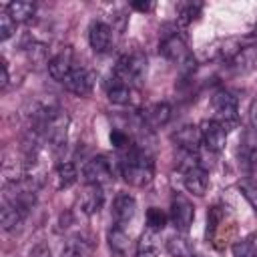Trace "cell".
Masks as SVG:
<instances>
[{"label": "cell", "instance_id": "e0dca14e", "mask_svg": "<svg viewBox=\"0 0 257 257\" xmlns=\"http://www.w3.org/2000/svg\"><path fill=\"white\" fill-rule=\"evenodd\" d=\"M141 120H143L145 126L151 128V131L161 128V126H165V124L171 120V106H169L167 102L151 104V106L141 114Z\"/></svg>", "mask_w": 257, "mask_h": 257}, {"label": "cell", "instance_id": "ffe728a7", "mask_svg": "<svg viewBox=\"0 0 257 257\" xmlns=\"http://www.w3.org/2000/svg\"><path fill=\"white\" fill-rule=\"evenodd\" d=\"M183 183H185V189L197 197H203L207 193V187H209V177H207V171H203L201 167H193L189 171L183 173Z\"/></svg>", "mask_w": 257, "mask_h": 257}, {"label": "cell", "instance_id": "f35d334b", "mask_svg": "<svg viewBox=\"0 0 257 257\" xmlns=\"http://www.w3.org/2000/svg\"><path fill=\"white\" fill-rule=\"evenodd\" d=\"M253 34H257V22H255V26H253Z\"/></svg>", "mask_w": 257, "mask_h": 257}, {"label": "cell", "instance_id": "d590c367", "mask_svg": "<svg viewBox=\"0 0 257 257\" xmlns=\"http://www.w3.org/2000/svg\"><path fill=\"white\" fill-rule=\"evenodd\" d=\"M8 80H10V76H8V64H6L4 58H0V88L2 90L8 86Z\"/></svg>", "mask_w": 257, "mask_h": 257}, {"label": "cell", "instance_id": "44dd1931", "mask_svg": "<svg viewBox=\"0 0 257 257\" xmlns=\"http://www.w3.org/2000/svg\"><path fill=\"white\" fill-rule=\"evenodd\" d=\"M161 249V241H159V231L147 229L139 243H137V257H157Z\"/></svg>", "mask_w": 257, "mask_h": 257}, {"label": "cell", "instance_id": "603a6c76", "mask_svg": "<svg viewBox=\"0 0 257 257\" xmlns=\"http://www.w3.org/2000/svg\"><path fill=\"white\" fill-rule=\"evenodd\" d=\"M128 235H126V231H124V227H118V225H112L110 229H108V245H110V249L114 251V253H118V255H124L126 253V249H128Z\"/></svg>", "mask_w": 257, "mask_h": 257}, {"label": "cell", "instance_id": "74e56055", "mask_svg": "<svg viewBox=\"0 0 257 257\" xmlns=\"http://www.w3.org/2000/svg\"><path fill=\"white\" fill-rule=\"evenodd\" d=\"M131 6H133L135 10H139V12H149V10L153 8V4H151V2H133Z\"/></svg>", "mask_w": 257, "mask_h": 257}, {"label": "cell", "instance_id": "5bb4252c", "mask_svg": "<svg viewBox=\"0 0 257 257\" xmlns=\"http://www.w3.org/2000/svg\"><path fill=\"white\" fill-rule=\"evenodd\" d=\"M173 141L179 145L181 151L185 153H197L203 145V137H201V128L195 124H185L181 128H177V133H173Z\"/></svg>", "mask_w": 257, "mask_h": 257}, {"label": "cell", "instance_id": "d6a6232c", "mask_svg": "<svg viewBox=\"0 0 257 257\" xmlns=\"http://www.w3.org/2000/svg\"><path fill=\"white\" fill-rule=\"evenodd\" d=\"M14 32H16V22L12 20V16L4 8L0 12V40H8Z\"/></svg>", "mask_w": 257, "mask_h": 257}, {"label": "cell", "instance_id": "2e32d148", "mask_svg": "<svg viewBox=\"0 0 257 257\" xmlns=\"http://www.w3.org/2000/svg\"><path fill=\"white\" fill-rule=\"evenodd\" d=\"M104 203V193H102V185H86L84 191L80 193L78 197V205H80V211L84 215H94L100 211Z\"/></svg>", "mask_w": 257, "mask_h": 257}, {"label": "cell", "instance_id": "cb8c5ba5", "mask_svg": "<svg viewBox=\"0 0 257 257\" xmlns=\"http://www.w3.org/2000/svg\"><path fill=\"white\" fill-rule=\"evenodd\" d=\"M167 251L171 257H193V245L183 235H173L167 241Z\"/></svg>", "mask_w": 257, "mask_h": 257}, {"label": "cell", "instance_id": "1f68e13d", "mask_svg": "<svg viewBox=\"0 0 257 257\" xmlns=\"http://www.w3.org/2000/svg\"><path fill=\"white\" fill-rule=\"evenodd\" d=\"M167 225V215L157 209V207H151L147 211V229H153V231H163V227Z\"/></svg>", "mask_w": 257, "mask_h": 257}, {"label": "cell", "instance_id": "6da1fadb", "mask_svg": "<svg viewBox=\"0 0 257 257\" xmlns=\"http://www.w3.org/2000/svg\"><path fill=\"white\" fill-rule=\"evenodd\" d=\"M122 177L128 185L133 187H147L153 181L155 175V165H153V157L145 151V149H131L128 155L124 157L122 165H120Z\"/></svg>", "mask_w": 257, "mask_h": 257}, {"label": "cell", "instance_id": "d4e9b609", "mask_svg": "<svg viewBox=\"0 0 257 257\" xmlns=\"http://www.w3.org/2000/svg\"><path fill=\"white\" fill-rule=\"evenodd\" d=\"M56 179H58V187L60 189H66V187L74 185L76 179H78L74 163H60L58 169H56Z\"/></svg>", "mask_w": 257, "mask_h": 257}, {"label": "cell", "instance_id": "5b68a950", "mask_svg": "<svg viewBox=\"0 0 257 257\" xmlns=\"http://www.w3.org/2000/svg\"><path fill=\"white\" fill-rule=\"evenodd\" d=\"M161 54L171 60L173 64H177L181 70H191L195 68V60H193V54L189 52L185 40L179 36V34H167L159 46Z\"/></svg>", "mask_w": 257, "mask_h": 257}, {"label": "cell", "instance_id": "30bf717a", "mask_svg": "<svg viewBox=\"0 0 257 257\" xmlns=\"http://www.w3.org/2000/svg\"><path fill=\"white\" fill-rule=\"evenodd\" d=\"M88 42H90V48L96 54L106 52L112 46V28L106 22L94 20L88 28Z\"/></svg>", "mask_w": 257, "mask_h": 257}, {"label": "cell", "instance_id": "d6986e66", "mask_svg": "<svg viewBox=\"0 0 257 257\" xmlns=\"http://www.w3.org/2000/svg\"><path fill=\"white\" fill-rule=\"evenodd\" d=\"M229 66L235 74H247V72L255 70L257 68V44L243 46L239 50V54L229 62Z\"/></svg>", "mask_w": 257, "mask_h": 257}, {"label": "cell", "instance_id": "7c38bea8", "mask_svg": "<svg viewBox=\"0 0 257 257\" xmlns=\"http://www.w3.org/2000/svg\"><path fill=\"white\" fill-rule=\"evenodd\" d=\"M92 251H94V239L88 233H76L64 243L60 257H90Z\"/></svg>", "mask_w": 257, "mask_h": 257}, {"label": "cell", "instance_id": "277c9868", "mask_svg": "<svg viewBox=\"0 0 257 257\" xmlns=\"http://www.w3.org/2000/svg\"><path fill=\"white\" fill-rule=\"evenodd\" d=\"M213 106V120L219 122L225 131H231L239 116H237V98L227 90H217L211 98Z\"/></svg>", "mask_w": 257, "mask_h": 257}, {"label": "cell", "instance_id": "9a60e30c", "mask_svg": "<svg viewBox=\"0 0 257 257\" xmlns=\"http://www.w3.org/2000/svg\"><path fill=\"white\" fill-rule=\"evenodd\" d=\"M72 48L70 46H64L58 54H54L50 60H48V74L54 78V80H64L70 70H72Z\"/></svg>", "mask_w": 257, "mask_h": 257}, {"label": "cell", "instance_id": "7a4b0ae2", "mask_svg": "<svg viewBox=\"0 0 257 257\" xmlns=\"http://www.w3.org/2000/svg\"><path fill=\"white\" fill-rule=\"evenodd\" d=\"M68 124H70V118H68L66 110H62V108H58V106H54V108L46 114L40 133L44 135L46 143H48L54 151H60V149L66 145V139H68Z\"/></svg>", "mask_w": 257, "mask_h": 257}, {"label": "cell", "instance_id": "9c48e42d", "mask_svg": "<svg viewBox=\"0 0 257 257\" xmlns=\"http://www.w3.org/2000/svg\"><path fill=\"white\" fill-rule=\"evenodd\" d=\"M199 128H201V137H203L205 149H209L211 153H221L225 149L227 131L219 122H215L213 118H209V120H203Z\"/></svg>", "mask_w": 257, "mask_h": 257}, {"label": "cell", "instance_id": "83f0119b", "mask_svg": "<svg viewBox=\"0 0 257 257\" xmlns=\"http://www.w3.org/2000/svg\"><path fill=\"white\" fill-rule=\"evenodd\" d=\"M233 257H257V237H245L233 245Z\"/></svg>", "mask_w": 257, "mask_h": 257}, {"label": "cell", "instance_id": "ba28073f", "mask_svg": "<svg viewBox=\"0 0 257 257\" xmlns=\"http://www.w3.org/2000/svg\"><path fill=\"white\" fill-rule=\"evenodd\" d=\"M64 88L76 96H86L90 90H92V84H94V76L90 70H86L84 66H74L70 70V74L62 80Z\"/></svg>", "mask_w": 257, "mask_h": 257}, {"label": "cell", "instance_id": "7402d4cb", "mask_svg": "<svg viewBox=\"0 0 257 257\" xmlns=\"http://www.w3.org/2000/svg\"><path fill=\"white\" fill-rule=\"evenodd\" d=\"M6 12L12 16V20L18 24V22H28L32 20L36 8L32 2H22V0H14L10 4H6Z\"/></svg>", "mask_w": 257, "mask_h": 257}, {"label": "cell", "instance_id": "8d00e7d4", "mask_svg": "<svg viewBox=\"0 0 257 257\" xmlns=\"http://www.w3.org/2000/svg\"><path fill=\"white\" fill-rule=\"evenodd\" d=\"M249 122H251L253 131L257 133V96L251 100V106H249Z\"/></svg>", "mask_w": 257, "mask_h": 257}, {"label": "cell", "instance_id": "836d02e7", "mask_svg": "<svg viewBox=\"0 0 257 257\" xmlns=\"http://www.w3.org/2000/svg\"><path fill=\"white\" fill-rule=\"evenodd\" d=\"M108 139H110V145L116 147V149H120V151L131 147V137H128V133H124V131H120V128H112Z\"/></svg>", "mask_w": 257, "mask_h": 257}, {"label": "cell", "instance_id": "f546056e", "mask_svg": "<svg viewBox=\"0 0 257 257\" xmlns=\"http://www.w3.org/2000/svg\"><path fill=\"white\" fill-rule=\"evenodd\" d=\"M24 52H26V58H28L32 64H42V62L46 60V44H44V42L32 40L30 44H26Z\"/></svg>", "mask_w": 257, "mask_h": 257}, {"label": "cell", "instance_id": "52a82bcc", "mask_svg": "<svg viewBox=\"0 0 257 257\" xmlns=\"http://www.w3.org/2000/svg\"><path fill=\"white\" fill-rule=\"evenodd\" d=\"M82 177L86 181V185H102V183H108L112 179V167H110V161L106 157H94L90 159L84 169H82Z\"/></svg>", "mask_w": 257, "mask_h": 257}, {"label": "cell", "instance_id": "4dcf8cb0", "mask_svg": "<svg viewBox=\"0 0 257 257\" xmlns=\"http://www.w3.org/2000/svg\"><path fill=\"white\" fill-rule=\"evenodd\" d=\"M239 191L247 199V203L257 211V181L255 179H243L239 181Z\"/></svg>", "mask_w": 257, "mask_h": 257}, {"label": "cell", "instance_id": "3957f363", "mask_svg": "<svg viewBox=\"0 0 257 257\" xmlns=\"http://www.w3.org/2000/svg\"><path fill=\"white\" fill-rule=\"evenodd\" d=\"M145 74H147V56L143 52H131L116 62L110 80L135 86V82H139Z\"/></svg>", "mask_w": 257, "mask_h": 257}, {"label": "cell", "instance_id": "4fadbf2b", "mask_svg": "<svg viewBox=\"0 0 257 257\" xmlns=\"http://www.w3.org/2000/svg\"><path fill=\"white\" fill-rule=\"evenodd\" d=\"M137 213V201L133 195L128 193H120L116 195V199L112 201V221L118 227H124L128 221H133Z\"/></svg>", "mask_w": 257, "mask_h": 257}, {"label": "cell", "instance_id": "e575fe53", "mask_svg": "<svg viewBox=\"0 0 257 257\" xmlns=\"http://www.w3.org/2000/svg\"><path fill=\"white\" fill-rule=\"evenodd\" d=\"M28 257H50V247L46 243H38V245H34L30 249Z\"/></svg>", "mask_w": 257, "mask_h": 257}, {"label": "cell", "instance_id": "8fae6325", "mask_svg": "<svg viewBox=\"0 0 257 257\" xmlns=\"http://www.w3.org/2000/svg\"><path fill=\"white\" fill-rule=\"evenodd\" d=\"M106 96L110 102L114 104H120V106H135L139 104V90L131 84H124V82H116V80H110L108 86H106Z\"/></svg>", "mask_w": 257, "mask_h": 257}, {"label": "cell", "instance_id": "484cf974", "mask_svg": "<svg viewBox=\"0 0 257 257\" xmlns=\"http://www.w3.org/2000/svg\"><path fill=\"white\" fill-rule=\"evenodd\" d=\"M201 8L203 6L199 2H187V4H183L179 8V16H177L179 26H189L193 20H197L199 14H201Z\"/></svg>", "mask_w": 257, "mask_h": 257}, {"label": "cell", "instance_id": "f1b7e54d", "mask_svg": "<svg viewBox=\"0 0 257 257\" xmlns=\"http://www.w3.org/2000/svg\"><path fill=\"white\" fill-rule=\"evenodd\" d=\"M241 48H243V46H241V40H239V38H227L225 42L219 44L217 56H219L221 60H225V62H231V60L239 54Z\"/></svg>", "mask_w": 257, "mask_h": 257}, {"label": "cell", "instance_id": "ac0fdd59", "mask_svg": "<svg viewBox=\"0 0 257 257\" xmlns=\"http://www.w3.org/2000/svg\"><path fill=\"white\" fill-rule=\"evenodd\" d=\"M24 219H26V213H24L18 205H14L12 201L4 199V203H2V211H0L2 229H4L6 233H14V231L20 229V225L24 223Z\"/></svg>", "mask_w": 257, "mask_h": 257}, {"label": "cell", "instance_id": "8992f818", "mask_svg": "<svg viewBox=\"0 0 257 257\" xmlns=\"http://www.w3.org/2000/svg\"><path fill=\"white\" fill-rule=\"evenodd\" d=\"M193 219H195V207H193V203L185 195L175 193L173 199H171V221H173L175 229L181 231V233H185L191 227Z\"/></svg>", "mask_w": 257, "mask_h": 257}, {"label": "cell", "instance_id": "4316f807", "mask_svg": "<svg viewBox=\"0 0 257 257\" xmlns=\"http://www.w3.org/2000/svg\"><path fill=\"white\" fill-rule=\"evenodd\" d=\"M241 159L247 165H253L257 161V133L255 131L245 135V141L241 145Z\"/></svg>", "mask_w": 257, "mask_h": 257}]
</instances>
